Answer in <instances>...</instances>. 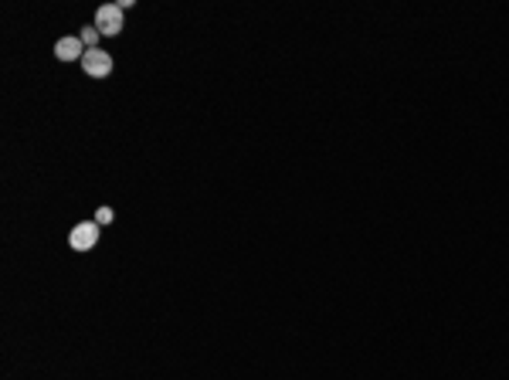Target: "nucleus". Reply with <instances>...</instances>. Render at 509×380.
Returning a JSON list of instances; mask_svg holds the SVG:
<instances>
[{"label":"nucleus","instance_id":"f257e3e1","mask_svg":"<svg viewBox=\"0 0 509 380\" xmlns=\"http://www.w3.org/2000/svg\"><path fill=\"white\" fill-rule=\"evenodd\" d=\"M81 72H85L88 79H106V75L113 72V54L102 51V48H88L85 58H81Z\"/></svg>","mask_w":509,"mask_h":380},{"label":"nucleus","instance_id":"f03ea898","mask_svg":"<svg viewBox=\"0 0 509 380\" xmlns=\"http://www.w3.org/2000/svg\"><path fill=\"white\" fill-rule=\"evenodd\" d=\"M95 28H99V34L116 38L119 31H122V7L119 3H102L99 14H95Z\"/></svg>","mask_w":509,"mask_h":380},{"label":"nucleus","instance_id":"7ed1b4c3","mask_svg":"<svg viewBox=\"0 0 509 380\" xmlns=\"http://www.w3.org/2000/svg\"><path fill=\"white\" fill-rule=\"evenodd\" d=\"M68 245L75 252H92L99 245V224L95 221H85V224H75L72 234H68Z\"/></svg>","mask_w":509,"mask_h":380},{"label":"nucleus","instance_id":"20e7f679","mask_svg":"<svg viewBox=\"0 0 509 380\" xmlns=\"http://www.w3.org/2000/svg\"><path fill=\"white\" fill-rule=\"evenodd\" d=\"M85 51H88V48H85L81 38H75V34H72V38H61V41L55 44V58H58V61H75V58L81 61Z\"/></svg>","mask_w":509,"mask_h":380},{"label":"nucleus","instance_id":"39448f33","mask_svg":"<svg viewBox=\"0 0 509 380\" xmlns=\"http://www.w3.org/2000/svg\"><path fill=\"white\" fill-rule=\"evenodd\" d=\"M79 38L85 48H99V38H102V34H99V28H81Z\"/></svg>","mask_w":509,"mask_h":380},{"label":"nucleus","instance_id":"423d86ee","mask_svg":"<svg viewBox=\"0 0 509 380\" xmlns=\"http://www.w3.org/2000/svg\"><path fill=\"white\" fill-rule=\"evenodd\" d=\"M113 221H116L113 208H99V211H95V224H102V228H106V224H113Z\"/></svg>","mask_w":509,"mask_h":380}]
</instances>
